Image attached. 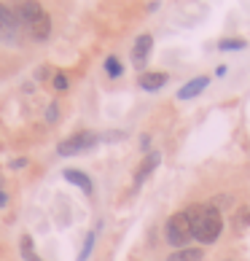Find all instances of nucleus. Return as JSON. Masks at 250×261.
Segmentation results:
<instances>
[{
	"label": "nucleus",
	"instance_id": "6e6552de",
	"mask_svg": "<svg viewBox=\"0 0 250 261\" xmlns=\"http://www.w3.org/2000/svg\"><path fill=\"white\" fill-rule=\"evenodd\" d=\"M170 81V75L167 73H143L140 75V86L146 92H156V89H161Z\"/></svg>",
	"mask_w": 250,
	"mask_h": 261
},
{
	"label": "nucleus",
	"instance_id": "f3484780",
	"mask_svg": "<svg viewBox=\"0 0 250 261\" xmlns=\"http://www.w3.org/2000/svg\"><path fill=\"white\" fill-rule=\"evenodd\" d=\"M237 224H239V226L250 224V210H247V207H242V210H239V221H237Z\"/></svg>",
	"mask_w": 250,
	"mask_h": 261
},
{
	"label": "nucleus",
	"instance_id": "423d86ee",
	"mask_svg": "<svg viewBox=\"0 0 250 261\" xmlns=\"http://www.w3.org/2000/svg\"><path fill=\"white\" fill-rule=\"evenodd\" d=\"M159 162H161V153H159V151H153V153H148V156H146V159L140 162V167H137V172H134V186H140V183L146 180V178L151 175L153 170H156V164H159Z\"/></svg>",
	"mask_w": 250,
	"mask_h": 261
},
{
	"label": "nucleus",
	"instance_id": "4468645a",
	"mask_svg": "<svg viewBox=\"0 0 250 261\" xmlns=\"http://www.w3.org/2000/svg\"><path fill=\"white\" fill-rule=\"evenodd\" d=\"M105 70H108L110 79H119V75L124 73V67H121V62L116 60V57H108V60H105Z\"/></svg>",
	"mask_w": 250,
	"mask_h": 261
},
{
	"label": "nucleus",
	"instance_id": "f03ea898",
	"mask_svg": "<svg viewBox=\"0 0 250 261\" xmlns=\"http://www.w3.org/2000/svg\"><path fill=\"white\" fill-rule=\"evenodd\" d=\"M14 14H16L19 27H27L35 41H46L49 38L51 19L46 14V8H41L38 3H19V6H14Z\"/></svg>",
	"mask_w": 250,
	"mask_h": 261
},
{
	"label": "nucleus",
	"instance_id": "39448f33",
	"mask_svg": "<svg viewBox=\"0 0 250 261\" xmlns=\"http://www.w3.org/2000/svg\"><path fill=\"white\" fill-rule=\"evenodd\" d=\"M151 46H153V38H151V35H140L137 41H134V49H132V62H134V67H143V65L148 62Z\"/></svg>",
	"mask_w": 250,
	"mask_h": 261
},
{
	"label": "nucleus",
	"instance_id": "f8f14e48",
	"mask_svg": "<svg viewBox=\"0 0 250 261\" xmlns=\"http://www.w3.org/2000/svg\"><path fill=\"white\" fill-rule=\"evenodd\" d=\"M19 250H22V258H24V261H41V258L35 256V248H33V240H30V237H22Z\"/></svg>",
	"mask_w": 250,
	"mask_h": 261
},
{
	"label": "nucleus",
	"instance_id": "ddd939ff",
	"mask_svg": "<svg viewBox=\"0 0 250 261\" xmlns=\"http://www.w3.org/2000/svg\"><path fill=\"white\" fill-rule=\"evenodd\" d=\"M245 41H239V38H224V41L218 43V49L220 51H234V49H245Z\"/></svg>",
	"mask_w": 250,
	"mask_h": 261
},
{
	"label": "nucleus",
	"instance_id": "9b49d317",
	"mask_svg": "<svg viewBox=\"0 0 250 261\" xmlns=\"http://www.w3.org/2000/svg\"><path fill=\"white\" fill-rule=\"evenodd\" d=\"M170 261H202V250L199 248H183L180 253L170 256Z\"/></svg>",
	"mask_w": 250,
	"mask_h": 261
},
{
	"label": "nucleus",
	"instance_id": "412c9836",
	"mask_svg": "<svg viewBox=\"0 0 250 261\" xmlns=\"http://www.w3.org/2000/svg\"><path fill=\"white\" fill-rule=\"evenodd\" d=\"M6 205H8V197L3 194V191H0V207H6Z\"/></svg>",
	"mask_w": 250,
	"mask_h": 261
},
{
	"label": "nucleus",
	"instance_id": "0eeeda50",
	"mask_svg": "<svg viewBox=\"0 0 250 261\" xmlns=\"http://www.w3.org/2000/svg\"><path fill=\"white\" fill-rule=\"evenodd\" d=\"M207 84H210V79H207V75H197L194 81H188V84H183V86H180V92H178V100H191V97H197L199 92H205V89H207Z\"/></svg>",
	"mask_w": 250,
	"mask_h": 261
},
{
	"label": "nucleus",
	"instance_id": "6ab92c4d",
	"mask_svg": "<svg viewBox=\"0 0 250 261\" xmlns=\"http://www.w3.org/2000/svg\"><path fill=\"white\" fill-rule=\"evenodd\" d=\"M46 119H49V124H54V121H57V105H51V108H49V113H46Z\"/></svg>",
	"mask_w": 250,
	"mask_h": 261
},
{
	"label": "nucleus",
	"instance_id": "1a4fd4ad",
	"mask_svg": "<svg viewBox=\"0 0 250 261\" xmlns=\"http://www.w3.org/2000/svg\"><path fill=\"white\" fill-rule=\"evenodd\" d=\"M65 180H70L75 183L81 191H86V194H92V178L89 175H84L81 170H65Z\"/></svg>",
	"mask_w": 250,
	"mask_h": 261
},
{
	"label": "nucleus",
	"instance_id": "9d476101",
	"mask_svg": "<svg viewBox=\"0 0 250 261\" xmlns=\"http://www.w3.org/2000/svg\"><path fill=\"white\" fill-rule=\"evenodd\" d=\"M0 30H19V22H16V14H14V8H8L0 3Z\"/></svg>",
	"mask_w": 250,
	"mask_h": 261
},
{
	"label": "nucleus",
	"instance_id": "2eb2a0df",
	"mask_svg": "<svg viewBox=\"0 0 250 261\" xmlns=\"http://www.w3.org/2000/svg\"><path fill=\"white\" fill-rule=\"evenodd\" d=\"M94 240H97V231H92V234L89 237H86V243H84V250H81V261H86V258H89V253H92V248H94Z\"/></svg>",
	"mask_w": 250,
	"mask_h": 261
},
{
	"label": "nucleus",
	"instance_id": "aec40b11",
	"mask_svg": "<svg viewBox=\"0 0 250 261\" xmlns=\"http://www.w3.org/2000/svg\"><path fill=\"white\" fill-rule=\"evenodd\" d=\"M140 148L148 151V135H143V138H140Z\"/></svg>",
	"mask_w": 250,
	"mask_h": 261
},
{
	"label": "nucleus",
	"instance_id": "4be33fe9",
	"mask_svg": "<svg viewBox=\"0 0 250 261\" xmlns=\"http://www.w3.org/2000/svg\"><path fill=\"white\" fill-rule=\"evenodd\" d=\"M0 186H3V178H0Z\"/></svg>",
	"mask_w": 250,
	"mask_h": 261
},
{
	"label": "nucleus",
	"instance_id": "20e7f679",
	"mask_svg": "<svg viewBox=\"0 0 250 261\" xmlns=\"http://www.w3.org/2000/svg\"><path fill=\"white\" fill-rule=\"evenodd\" d=\"M97 140H100V138H97L94 132H78V135H70L67 140H62L60 146H57V153H60V156H75V153L89 151Z\"/></svg>",
	"mask_w": 250,
	"mask_h": 261
},
{
	"label": "nucleus",
	"instance_id": "f257e3e1",
	"mask_svg": "<svg viewBox=\"0 0 250 261\" xmlns=\"http://www.w3.org/2000/svg\"><path fill=\"white\" fill-rule=\"evenodd\" d=\"M188 224H191V234H194L199 243H215L220 237V229H224V221H220V213L213 205H191L186 210Z\"/></svg>",
	"mask_w": 250,
	"mask_h": 261
},
{
	"label": "nucleus",
	"instance_id": "7ed1b4c3",
	"mask_svg": "<svg viewBox=\"0 0 250 261\" xmlns=\"http://www.w3.org/2000/svg\"><path fill=\"white\" fill-rule=\"evenodd\" d=\"M191 237H194V234H191L188 216H186V213H175V216L167 221V243L172 248H186Z\"/></svg>",
	"mask_w": 250,
	"mask_h": 261
},
{
	"label": "nucleus",
	"instance_id": "dca6fc26",
	"mask_svg": "<svg viewBox=\"0 0 250 261\" xmlns=\"http://www.w3.org/2000/svg\"><path fill=\"white\" fill-rule=\"evenodd\" d=\"M67 86H70L67 75H65V73H57V75H54V89H60V92H62V89H67Z\"/></svg>",
	"mask_w": 250,
	"mask_h": 261
},
{
	"label": "nucleus",
	"instance_id": "a211bd4d",
	"mask_svg": "<svg viewBox=\"0 0 250 261\" xmlns=\"http://www.w3.org/2000/svg\"><path fill=\"white\" fill-rule=\"evenodd\" d=\"M11 167H14V170H22V167H27V159H24V156H22V159H14V162H11Z\"/></svg>",
	"mask_w": 250,
	"mask_h": 261
}]
</instances>
